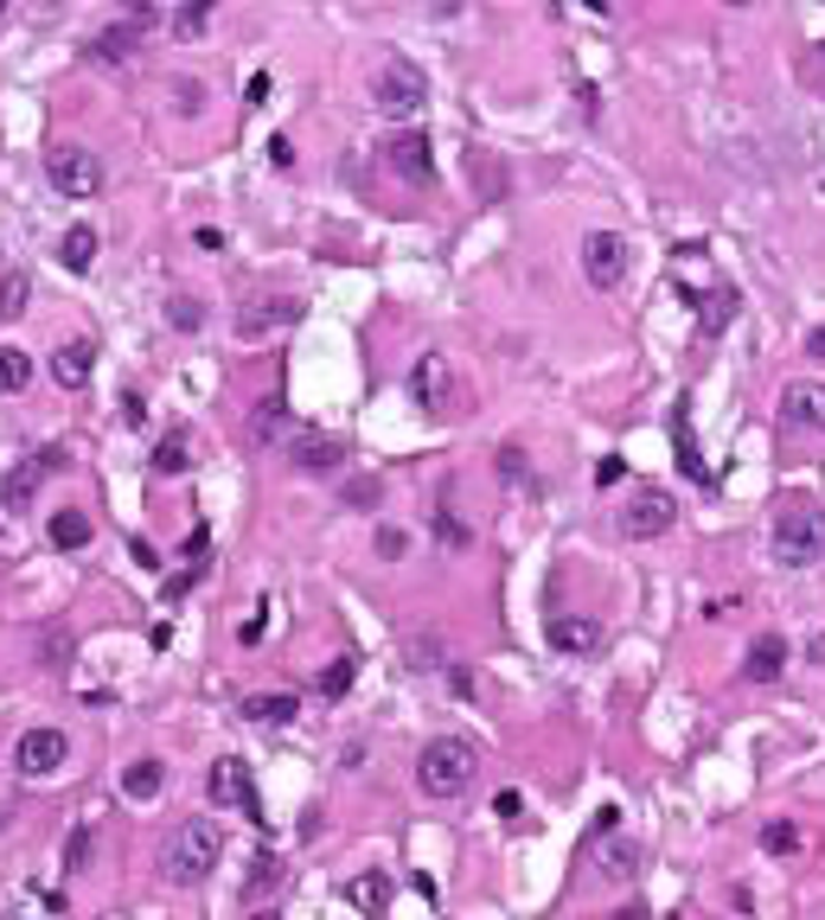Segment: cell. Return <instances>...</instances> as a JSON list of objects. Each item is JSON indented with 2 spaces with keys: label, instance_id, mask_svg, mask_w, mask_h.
Wrapping results in <instances>:
<instances>
[{
  "label": "cell",
  "instance_id": "obj_42",
  "mask_svg": "<svg viewBox=\"0 0 825 920\" xmlns=\"http://www.w3.org/2000/svg\"><path fill=\"white\" fill-rule=\"evenodd\" d=\"M276 876H282V863H276V857H257V863H250V889H269Z\"/></svg>",
  "mask_w": 825,
  "mask_h": 920
},
{
  "label": "cell",
  "instance_id": "obj_30",
  "mask_svg": "<svg viewBox=\"0 0 825 920\" xmlns=\"http://www.w3.org/2000/svg\"><path fill=\"white\" fill-rule=\"evenodd\" d=\"M634 869H640V850H634L627 838H615L608 850H602V876H608V882H627Z\"/></svg>",
  "mask_w": 825,
  "mask_h": 920
},
{
  "label": "cell",
  "instance_id": "obj_40",
  "mask_svg": "<svg viewBox=\"0 0 825 920\" xmlns=\"http://www.w3.org/2000/svg\"><path fill=\"white\" fill-rule=\"evenodd\" d=\"M206 20H211V7L199 0V7H186V13H173V32L180 39H192V32H206Z\"/></svg>",
  "mask_w": 825,
  "mask_h": 920
},
{
  "label": "cell",
  "instance_id": "obj_14",
  "mask_svg": "<svg viewBox=\"0 0 825 920\" xmlns=\"http://www.w3.org/2000/svg\"><path fill=\"white\" fill-rule=\"evenodd\" d=\"M467 179H474V192H480L487 204H499L506 192H513L506 160H499V153H487V148H467Z\"/></svg>",
  "mask_w": 825,
  "mask_h": 920
},
{
  "label": "cell",
  "instance_id": "obj_49",
  "mask_svg": "<svg viewBox=\"0 0 825 920\" xmlns=\"http://www.w3.org/2000/svg\"><path fill=\"white\" fill-rule=\"evenodd\" d=\"M257 920H276V914H257Z\"/></svg>",
  "mask_w": 825,
  "mask_h": 920
},
{
  "label": "cell",
  "instance_id": "obj_39",
  "mask_svg": "<svg viewBox=\"0 0 825 920\" xmlns=\"http://www.w3.org/2000/svg\"><path fill=\"white\" fill-rule=\"evenodd\" d=\"M346 894H352V901H359V908H385L390 882H385V876H359V882H352V889H346Z\"/></svg>",
  "mask_w": 825,
  "mask_h": 920
},
{
  "label": "cell",
  "instance_id": "obj_24",
  "mask_svg": "<svg viewBox=\"0 0 825 920\" xmlns=\"http://www.w3.org/2000/svg\"><path fill=\"white\" fill-rule=\"evenodd\" d=\"M46 537H52V550H83V543L97 537V524H90V518H83V511L71 506V511H52V524H46Z\"/></svg>",
  "mask_w": 825,
  "mask_h": 920
},
{
  "label": "cell",
  "instance_id": "obj_11",
  "mask_svg": "<svg viewBox=\"0 0 825 920\" xmlns=\"http://www.w3.org/2000/svg\"><path fill=\"white\" fill-rule=\"evenodd\" d=\"M295 320H301V301L295 294H262V301H250L237 313V339H262V332H276V327H295Z\"/></svg>",
  "mask_w": 825,
  "mask_h": 920
},
{
  "label": "cell",
  "instance_id": "obj_20",
  "mask_svg": "<svg viewBox=\"0 0 825 920\" xmlns=\"http://www.w3.org/2000/svg\"><path fill=\"white\" fill-rule=\"evenodd\" d=\"M781 409H787V422H806V429H825V383H787L781 390Z\"/></svg>",
  "mask_w": 825,
  "mask_h": 920
},
{
  "label": "cell",
  "instance_id": "obj_43",
  "mask_svg": "<svg viewBox=\"0 0 825 920\" xmlns=\"http://www.w3.org/2000/svg\"><path fill=\"white\" fill-rule=\"evenodd\" d=\"M404 543H410V537L397 531V524H385V531H378V557H404Z\"/></svg>",
  "mask_w": 825,
  "mask_h": 920
},
{
  "label": "cell",
  "instance_id": "obj_1",
  "mask_svg": "<svg viewBox=\"0 0 825 920\" xmlns=\"http://www.w3.org/2000/svg\"><path fill=\"white\" fill-rule=\"evenodd\" d=\"M474 773H480V748L467 736H436L416 754V787L429 792V799H461L474 787Z\"/></svg>",
  "mask_w": 825,
  "mask_h": 920
},
{
  "label": "cell",
  "instance_id": "obj_28",
  "mask_svg": "<svg viewBox=\"0 0 825 920\" xmlns=\"http://www.w3.org/2000/svg\"><path fill=\"white\" fill-rule=\"evenodd\" d=\"M672 441H678V467H685L692 480H710L704 460H697V448H692V416H685V403H678V416H672Z\"/></svg>",
  "mask_w": 825,
  "mask_h": 920
},
{
  "label": "cell",
  "instance_id": "obj_31",
  "mask_svg": "<svg viewBox=\"0 0 825 920\" xmlns=\"http://www.w3.org/2000/svg\"><path fill=\"white\" fill-rule=\"evenodd\" d=\"M762 850H768V857H794V850H799V824H794V818H768V824H762Z\"/></svg>",
  "mask_w": 825,
  "mask_h": 920
},
{
  "label": "cell",
  "instance_id": "obj_7",
  "mask_svg": "<svg viewBox=\"0 0 825 920\" xmlns=\"http://www.w3.org/2000/svg\"><path fill=\"white\" fill-rule=\"evenodd\" d=\"M672 518H678L672 492H659V486H640V492L627 499V511H620V537H634V543H646V537H666Z\"/></svg>",
  "mask_w": 825,
  "mask_h": 920
},
{
  "label": "cell",
  "instance_id": "obj_15",
  "mask_svg": "<svg viewBox=\"0 0 825 920\" xmlns=\"http://www.w3.org/2000/svg\"><path fill=\"white\" fill-rule=\"evenodd\" d=\"M787 671V639L781 633H755V646H748V659H743V678L748 684H774Z\"/></svg>",
  "mask_w": 825,
  "mask_h": 920
},
{
  "label": "cell",
  "instance_id": "obj_38",
  "mask_svg": "<svg viewBox=\"0 0 825 920\" xmlns=\"http://www.w3.org/2000/svg\"><path fill=\"white\" fill-rule=\"evenodd\" d=\"M436 537L448 543V550H467V543H474V531H467L455 511H436Z\"/></svg>",
  "mask_w": 825,
  "mask_h": 920
},
{
  "label": "cell",
  "instance_id": "obj_17",
  "mask_svg": "<svg viewBox=\"0 0 825 920\" xmlns=\"http://www.w3.org/2000/svg\"><path fill=\"white\" fill-rule=\"evenodd\" d=\"M544 633H550L557 652H595V646H602V627H595L589 613H550Z\"/></svg>",
  "mask_w": 825,
  "mask_h": 920
},
{
  "label": "cell",
  "instance_id": "obj_47",
  "mask_svg": "<svg viewBox=\"0 0 825 920\" xmlns=\"http://www.w3.org/2000/svg\"><path fill=\"white\" fill-rule=\"evenodd\" d=\"M615 920H646V914H640V908H620V914H615Z\"/></svg>",
  "mask_w": 825,
  "mask_h": 920
},
{
  "label": "cell",
  "instance_id": "obj_33",
  "mask_svg": "<svg viewBox=\"0 0 825 920\" xmlns=\"http://www.w3.org/2000/svg\"><path fill=\"white\" fill-rule=\"evenodd\" d=\"M352 678H359V659H334L320 678H314V690H320V697H346V690H352Z\"/></svg>",
  "mask_w": 825,
  "mask_h": 920
},
{
  "label": "cell",
  "instance_id": "obj_46",
  "mask_svg": "<svg viewBox=\"0 0 825 920\" xmlns=\"http://www.w3.org/2000/svg\"><path fill=\"white\" fill-rule=\"evenodd\" d=\"M806 659H825V633H819V639H806Z\"/></svg>",
  "mask_w": 825,
  "mask_h": 920
},
{
  "label": "cell",
  "instance_id": "obj_44",
  "mask_svg": "<svg viewBox=\"0 0 825 920\" xmlns=\"http://www.w3.org/2000/svg\"><path fill=\"white\" fill-rule=\"evenodd\" d=\"M269 160H276V167H295V148H288V134H276V141H269Z\"/></svg>",
  "mask_w": 825,
  "mask_h": 920
},
{
  "label": "cell",
  "instance_id": "obj_3",
  "mask_svg": "<svg viewBox=\"0 0 825 920\" xmlns=\"http://www.w3.org/2000/svg\"><path fill=\"white\" fill-rule=\"evenodd\" d=\"M819 557H825V511L813 499H794V506L774 511V562L781 569H806Z\"/></svg>",
  "mask_w": 825,
  "mask_h": 920
},
{
  "label": "cell",
  "instance_id": "obj_16",
  "mask_svg": "<svg viewBox=\"0 0 825 920\" xmlns=\"http://www.w3.org/2000/svg\"><path fill=\"white\" fill-rule=\"evenodd\" d=\"M295 434V416H288L282 397H262L257 409H250V448H276V441H288Z\"/></svg>",
  "mask_w": 825,
  "mask_h": 920
},
{
  "label": "cell",
  "instance_id": "obj_34",
  "mask_svg": "<svg viewBox=\"0 0 825 920\" xmlns=\"http://www.w3.org/2000/svg\"><path fill=\"white\" fill-rule=\"evenodd\" d=\"M339 499H346V506H352V511H371V506H378V499H385V486H378V473H352Z\"/></svg>",
  "mask_w": 825,
  "mask_h": 920
},
{
  "label": "cell",
  "instance_id": "obj_10",
  "mask_svg": "<svg viewBox=\"0 0 825 920\" xmlns=\"http://www.w3.org/2000/svg\"><path fill=\"white\" fill-rule=\"evenodd\" d=\"M288 460L301 467V473H334L339 460H346V441L327 429H295L288 434Z\"/></svg>",
  "mask_w": 825,
  "mask_h": 920
},
{
  "label": "cell",
  "instance_id": "obj_36",
  "mask_svg": "<svg viewBox=\"0 0 825 920\" xmlns=\"http://www.w3.org/2000/svg\"><path fill=\"white\" fill-rule=\"evenodd\" d=\"M90 850H97V831H90V824H78V831L64 838V869H71V876H78V869H90Z\"/></svg>",
  "mask_w": 825,
  "mask_h": 920
},
{
  "label": "cell",
  "instance_id": "obj_29",
  "mask_svg": "<svg viewBox=\"0 0 825 920\" xmlns=\"http://www.w3.org/2000/svg\"><path fill=\"white\" fill-rule=\"evenodd\" d=\"M736 288H717V294H710V307H704V320H697V327H704V339H717L723 327H729V320H736Z\"/></svg>",
  "mask_w": 825,
  "mask_h": 920
},
{
  "label": "cell",
  "instance_id": "obj_32",
  "mask_svg": "<svg viewBox=\"0 0 825 920\" xmlns=\"http://www.w3.org/2000/svg\"><path fill=\"white\" fill-rule=\"evenodd\" d=\"M32 383V358L20 346H0V390H27Z\"/></svg>",
  "mask_w": 825,
  "mask_h": 920
},
{
  "label": "cell",
  "instance_id": "obj_9",
  "mask_svg": "<svg viewBox=\"0 0 825 920\" xmlns=\"http://www.w3.org/2000/svg\"><path fill=\"white\" fill-rule=\"evenodd\" d=\"M385 167L397 179H410V186H436V148H429V134H416V128L390 134V141H385Z\"/></svg>",
  "mask_w": 825,
  "mask_h": 920
},
{
  "label": "cell",
  "instance_id": "obj_22",
  "mask_svg": "<svg viewBox=\"0 0 825 920\" xmlns=\"http://www.w3.org/2000/svg\"><path fill=\"white\" fill-rule=\"evenodd\" d=\"M58 262L71 269V276H90V262H97V230L90 224H71L58 237Z\"/></svg>",
  "mask_w": 825,
  "mask_h": 920
},
{
  "label": "cell",
  "instance_id": "obj_13",
  "mask_svg": "<svg viewBox=\"0 0 825 920\" xmlns=\"http://www.w3.org/2000/svg\"><path fill=\"white\" fill-rule=\"evenodd\" d=\"M52 473H64V448H39V454H32L27 467H20V473L7 480V506L20 511V506L32 499V492H39V486L52 480Z\"/></svg>",
  "mask_w": 825,
  "mask_h": 920
},
{
  "label": "cell",
  "instance_id": "obj_12",
  "mask_svg": "<svg viewBox=\"0 0 825 920\" xmlns=\"http://www.w3.org/2000/svg\"><path fill=\"white\" fill-rule=\"evenodd\" d=\"M410 397H416V409H429V416L448 409V364H441L436 352H423L410 364Z\"/></svg>",
  "mask_w": 825,
  "mask_h": 920
},
{
  "label": "cell",
  "instance_id": "obj_41",
  "mask_svg": "<svg viewBox=\"0 0 825 920\" xmlns=\"http://www.w3.org/2000/svg\"><path fill=\"white\" fill-rule=\"evenodd\" d=\"M620 473H627V460H620V454H602V460H595V486H620Z\"/></svg>",
  "mask_w": 825,
  "mask_h": 920
},
{
  "label": "cell",
  "instance_id": "obj_18",
  "mask_svg": "<svg viewBox=\"0 0 825 920\" xmlns=\"http://www.w3.org/2000/svg\"><path fill=\"white\" fill-rule=\"evenodd\" d=\"M135 46H141V20H116L90 39V58H97V64H129Z\"/></svg>",
  "mask_w": 825,
  "mask_h": 920
},
{
  "label": "cell",
  "instance_id": "obj_21",
  "mask_svg": "<svg viewBox=\"0 0 825 920\" xmlns=\"http://www.w3.org/2000/svg\"><path fill=\"white\" fill-rule=\"evenodd\" d=\"M90 364H97V346H90V339H71V346L52 352V378L64 383V390H83V383H90Z\"/></svg>",
  "mask_w": 825,
  "mask_h": 920
},
{
  "label": "cell",
  "instance_id": "obj_48",
  "mask_svg": "<svg viewBox=\"0 0 825 920\" xmlns=\"http://www.w3.org/2000/svg\"><path fill=\"white\" fill-rule=\"evenodd\" d=\"M0 20H7V0H0Z\"/></svg>",
  "mask_w": 825,
  "mask_h": 920
},
{
  "label": "cell",
  "instance_id": "obj_26",
  "mask_svg": "<svg viewBox=\"0 0 825 920\" xmlns=\"http://www.w3.org/2000/svg\"><path fill=\"white\" fill-rule=\"evenodd\" d=\"M160 787H167V767H160V761H135L129 773H122V792H129L135 806L160 799Z\"/></svg>",
  "mask_w": 825,
  "mask_h": 920
},
{
  "label": "cell",
  "instance_id": "obj_50",
  "mask_svg": "<svg viewBox=\"0 0 825 920\" xmlns=\"http://www.w3.org/2000/svg\"><path fill=\"white\" fill-rule=\"evenodd\" d=\"M819 64H825V46H819Z\"/></svg>",
  "mask_w": 825,
  "mask_h": 920
},
{
  "label": "cell",
  "instance_id": "obj_8",
  "mask_svg": "<svg viewBox=\"0 0 825 920\" xmlns=\"http://www.w3.org/2000/svg\"><path fill=\"white\" fill-rule=\"evenodd\" d=\"M64 761H71L64 729H27V736L13 741V767H20L27 780H46V773H58Z\"/></svg>",
  "mask_w": 825,
  "mask_h": 920
},
{
  "label": "cell",
  "instance_id": "obj_5",
  "mask_svg": "<svg viewBox=\"0 0 825 920\" xmlns=\"http://www.w3.org/2000/svg\"><path fill=\"white\" fill-rule=\"evenodd\" d=\"M46 179H52V192H64V199H97L103 192V160L90 148H52L46 153Z\"/></svg>",
  "mask_w": 825,
  "mask_h": 920
},
{
  "label": "cell",
  "instance_id": "obj_6",
  "mask_svg": "<svg viewBox=\"0 0 825 920\" xmlns=\"http://www.w3.org/2000/svg\"><path fill=\"white\" fill-rule=\"evenodd\" d=\"M583 276H589V288H620L627 281V237H615V230H589L583 237Z\"/></svg>",
  "mask_w": 825,
  "mask_h": 920
},
{
  "label": "cell",
  "instance_id": "obj_35",
  "mask_svg": "<svg viewBox=\"0 0 825 920\" xmlns=\"http://www.w3.org/2000/svg\"><path fill=\"white\" fill-rule=\"evenodd\" d=\"M493 467H499V480H506V486H531V460H525V448H499Z\"/></svg>",
  "mask_w": 825,
  "mask_h": 920
},
{
  "label": "cell",
  "instance_id": "obj_4",
  "mask_svg": "<svg viewBox=\"0 0 825 920\" xmlns=\"http://www.w3.org/2000/svg\"><path fill=\"white\" fill-rule=\"evenodd\" d=\"M371 102H378V116H390V122L423 116L429 109V77H423V64L416 58H385L378 77H371Z\"/></svg>",
  "mask_w": 825,
  "mask_h": 920
},
{
  "label": "cell",
  "instance_id": "obj_2",
  "mask_svg": "<svg viewBox=\"0 0 825 920\" xmlns=\"http://www.w3.org/2000/svg\"><path fill=\"white\" fill-rule=\"evenodd\" d=\"M218 857H225V831L211 818H186V824H173V838L160 850V869H167V882L192 889V882H206L218 869Z\"/></svg>",
  "mask_w": 825,
  "mask_h": 920
},
{
  "label": "cell",
  "instance_id": "obj_27",
  "mask_svg": "<svg viewBox=\"0 0 825 920\" xmlns=\"http://www.w3.org/2000/svg\"><path fill=\"white\" fill-rule=\"evenodd\" d=\"M27 301H32V276L27 269H7V276H0V320H20Z\"/></svg>",
  "mask_w": 825,
  "mask_h": 920
},
{
  "label": "cell",
  "instance_id": "obj_23",
  "mask_svg": "<svg viewBox=\"0 0 825 920\" xmlns=\"http://www.w3.org/2000/svg\"><path fill=\"white\" fill-rule=\"evenodd\" d=\"M243 716L250 722H295L301 703H295V690H257V697H243Z\"/></svg>",
  "mask_w": 825,
  "mask_h": 920
},
{
  "label": "cell",
  "instance_id": "obj_25",
  "mask_svg": "<svg viewBox=\"0 0 825 920\" xmlns=\"http://www.w3.org/2000/svg\"><path fill=\"white\" fill-rule=\"evenodd\" d=\"M155 473H192V429H173V434H160V448H155Z\"/></svg>",
  "mask_w": 825,
  "mask_h": 920
},
{
  "label": "cell",
  "instance_id": "obj_37",
  "mask_svg": "<svg viewBox=\"0 0 825 920\" xmlns=\"http://www.w3.org/2000/svg\"><path fill=\"white\" fill-rule=\"evenodd\" d=\"M167 327H180V332H199V327H206V307L192 301V294H180V301H167Z\"/></svg>",
  "mask_w": 825,
  "mask_h": 920
},
{
  "label": "cell",
  "instance_id": "obj_19",
  "mask_svg": "<svg viewBox=\"0 0 825 920\" xmlns=\"http://www.w3.org/2000/svg\"><path fill=\"white\" fill-rule=\"evenodd\" d=\"M211 799H218V806H243V812L257 818V792H250L243 761H218V767H211Z\"/></svg>",
  "mask_w": 825,
  "mask_h": 920
},
{
  "label": "cell",
  "instance_id": "obj_45",
  "mask_svg": "<svg viewBox=\"0 0 825 920\" xmlns=\"http://www.w3.org/2000/svg\"><path fill=\"white\" fill-rule=\"evenodd\" d=\"M806 358H825V327L806 332Z\"/></svg>",
  "mask_w": 825,
  "mask_h": 920
}]
</instances>
